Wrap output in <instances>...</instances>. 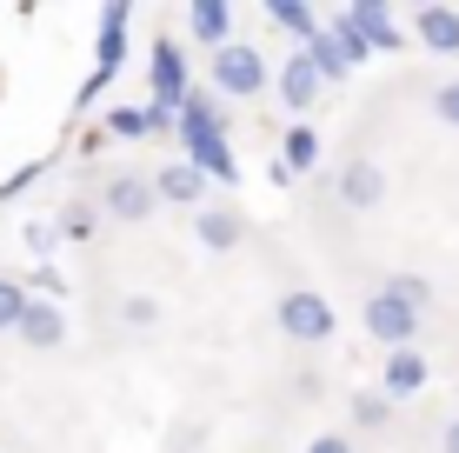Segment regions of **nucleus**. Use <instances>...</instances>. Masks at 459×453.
<instances>
[{"label": "nucleus", "mask_w": 459, "mask_h": 453, "mask_svg": "<svg viewBox=\"0 0 459 453\" xmlns=\"http://www.w3.org/2000/svg\"><path fill=\"white\" fill-rule=\"evenodd\" d=\"M126 21H134V0H100V34H93V74L81 81L74 107H93L107 87H114L120 60H126Z\"/></svg>", "instance_id": "f257e3e1"}, {"label": "nucleus", "mask_w": 459, "mask_h": 453, "mask_svg": "<svg viewBox=\"0 0 459 453\" xmlns=\"http://www.w3.org/2000/svg\"><path fill=\"white\" fill-rule=\"evenodd\" d=\"M207 81H213L220 100H253V93L273 81V67H266V54H260L253 40H227V47H213Z\"/></svg>", "instance_id": "f03ea898"}, {"label": "nucleus", "mask_w": 459, "mask_h": 453, "mask_svg": "<svg viewBox=\"0 0 459 453\" xmlns=\"http://www.w3.org/2000/svg\"><path fill=\"white\" fill-rule=\"evenodd\" d=\"M280 334L299 340V347H326V340L340 334V320H333V307H326V293H313V287L280 293Z\"/></svg>", "instance_id": "7ed1b4c3"}, {"label": "nucleus", "mask_w": 459, "mask_h": 453, "mask_svg": "<svg viewBox=\"0 0 459 453\" xmlns=\"http://www.w3.org/2000/svg\"><path fill=\"white\" fill-rule=\"evenodd\" d=\"M359 320H367V334L379 340V347H413L420 340V307L400 301V293H386V287L367 293V314Z\"/></svg>", "instance_id": "20e7f679"}, {"label": "nucleus", "mask_w": 459, "mask_h": 453, "mask_svg": "<svg viewBox=\"0 0 459 453\" xmlns=\"http://www.w3.org/2000/svg\"><path fill=\"white\" fill-rule=\"evenodd\" d=\"M147 87H153V100H160V107H173V114H180L186 87H194V74H186L180 40H153V54H147Z\"/></svg>", "instance_id": "39448f33"}, {"label": "nucleus", "mask_w": 459, "mask_h": 453, "mask_svg": "<svg viewBox=\"0 0 459 453\" xmlns=\"http://www.w3.org/2000/svg\"><path fill=\"white\" fill-rule=\"evenodd\" d=\"M100 207L114 213V221L140 227V221H153L160 194H153V180H147V174H114V180H107V194H100Z\"/></svg>", "instance_id": "423d86ee"}, {"label": "nucleus", "mask_w": 459, "mask_h": 453, "mask_svg": "<svg viewBox=\"0 0 459 453\" xmlns=\"http://www.w3.org/2000/svg\"><path fill=\"white\" fill-rule=\"evenodd\" d=\"M13 334H21V347L54 353V347H67V314H60L54 301H27L21 320H13Z\"/></svg>", "instance_id": "0eeeda50"}, {"label": "nucleus", "mask_w": 459, "mask_h": 453, "mask_svg": "<svg viewBox=\"0 0 459 453\" xmlns=\"http://www.w3.org/2000/svg\"><path fill=\"white\" fill-rule=\"evenodd\" d=\"M273 87H280V100H287V114H293V120H307V107L320 100L326 74L313 67V60H307V47H299V54L287 60V67H280V81H273Z\"/></svg>", "instance_id": "6e6552de"}, {"label": "nucleus", "mask_w": 459, "mask_h": 453, "mask_svg": "<svg viewBox=\"0 0 459 453\" xmlns=\"http://www.w3.org/2000/svg\"><path fill=\"white\" fill-rule=\"evenodd\" d=\"M379 394H386V400H413V394H426V353H420V347H386Z\"/></svg>", "instance_id": "1a4fd4ad"}, {"label": "nucleus", "mask_w": 459, "mask_h": 453, "mask_svg": "<svg viewBox=\"0 0 459 453\" xmlns=\"http://www.w3.org/2000/svg\"><path fill=\"white\" fill-rule=\"evenodd\" d=\"M333 194H340V207H379V200H386V174H379L373 161H346L340 167V180H333Z\"/></svg>", "instance_id": "9d476101"}, {"label": "nucleus", "mask_w": 459, "mask_h": 453, "mask_svg": "<svg viewBox=\"0 0 459 453\" xmlns=\"http://www.w3.org/2000/svg\"><path fill=\"white\" fill-rule=\"evenodd\" d=\"M194 240L207 247V254H233V247L247 240V221L233 207H194Z\"/></svg>", "instance_id": "9b49d317"}, {"label": "nucleus", "mask_w": 459, "mask_h": 453, "mask_svg": "<svg viewBox=\"0 0 459 453\" xmlns=\"http://www.w3.org/2000/svg\"><path fill=\"white\" fill-rule=\"evenodd\" d=\"M413 40L426 47V54H459V7H446V0L420 7L413 13Z\"/></svg>", "instance_id": "f8f14e48"}, {"label": "nucleus", "mask_w": 459, "mask_h": 453, "mask_svg": "<svg viewBox=\"0 0 459 453\" xmlns=\"http://www.w3.org/2000/svg\"><path fill=\"white\" fill-rule=\"evenodd\" d=\"M207 174H200L194 161H173V167H160V174H153V194L160 200H173V207H200V194H207Z\"/></svg>", "instance_id": "ddd939ff"}, {"label": "nucleus", "mask_w": 459, "mask_h": 453, "mask_svg": "<svg viewBox=\"0 0 459 453\" xmlns=\"http://www.w3.org/2000/svg\"><path fill=\"white\" fill-rule=\"evenodd\" d=\"M280 167H287V174H313V167H320V134H313V120H293V127L280 134Z\"/></svg>", "instance_id": "4468645a"}, {"label": "nucleus", "mask_w": 459, "mask_h": 453, "mask_svg": "<svg viewBox=\"0 0 459 453\" xmlns=\"http://www.w3.org/2000/svg\"><path fill=\"white\" fill-rule=\"evenodd\" d=\"M266 21H273L280 34H293L299 47H307V40H313V34L326 27L320 13H313V0H266Z\"/></svg>", "instance_id": "2eb2a0df"}, {"label": "nucleus", "mask_w": 459, "mask_h": 453, "mask_svg": "<svg viewBox=\"0 0 459 453\" xmlns=\"http://www.w3.org/2000/svg\"><path fill=\"white\" fill-rule=\"evenodd\" d=\"M346 13H353V7H346ZM353 27H359V40H367L373 54H400V47H406V27H393V13H386V7L353 13Z\"/></svg>", "instance_id": "dca6fc26"}, {"label": "nucleus", "mask_w": 459, "mask_h": 453, "mask_svg": "<svg viewBox=\"0 0 459 453\" xmlns=\"http://www.w3.org/2000/svg\"><path fill=\"white\" fill-rule=\"evenodd\" d=\"M194 34L207 47H227L233 40V0H194Z\"/></svg>", "instance_id": "f3484780"}, {"label": "nucleus", "mask_w": 459, "mask_h": 453, "mask_svg": "<svg viewBox=\"0 0 459 453\" xmlns=\"http://www.w3.org/2000/svg\"><path fill=\"white\" fill-rule=\"evenodd\" d=\"M307 60L326 74V81H346V74H353V60H346V47L333 40V27H320V34L307 40Z\"/></svg>", "instance_id": "a211bd4d"}, {"label": "nucleus", "mask_w": 459, "mask_h": 453, "mask_svg": "<svg viewBox=\"0 0 459 453\" xmlns=\"http://www.w3.org/2000/svg\"><path fill=\"white\" fill-rule=\"evenodd\" d=\"M114 140H153V127H147V107H114V114L100 120Z\"/></svg>", "instance_id": "6ab92c4d"}, {"label": "nucleus", "mask_w": 459, "mask_h": 453, "mask_svg": "<svg viewBox=\"0 0 459 453\" xmlns=\"http://www.w3.org/2000/svg\"><path fill=\"white\" fill-rule=\"evenodd\" d=\"M386 420H393V400L379 394V387H373V394H359V400H353V427H359V433H379Z\"/></svg>", "instance_id": "aec40b11"}, {"label": "nucleus", "mask_w": 459, "mask_h": 453, "mask_svg": "<svg viewBox=\"0 0 459 453\" xmlns=\"http://www.w3.org/2000/svg\"><path fill=\"white\" fill-rule=\"evenodd\" d=\"M27 301H34V293H27L21 280L0 274V334H13V320H21V307H27Z\"/></svg>", "instance_id": "412c9836"}, {"label": "nucleus", "mask_w": 459, "mask_h": 453, "mask_svg": "<svg viewBox=\"0 0 459 453\" xmlns=\"http://www.w3.org/2000/svg\"><path fill=\"white\" fill-rule=\"evenodd\" d=\"M40 174H47V161H27V167H13V174L0 180V207H7V200H21V194H27V187H34Z\"/></svg>", "instance_id": "4be33fe9"}, {"label": "nucleus", "mask_w": 459, "mask_h": 453, "mask_svg": "<svg viewBox=\"0 0 459 453\" xmlns=\"http://www.w3.org/2000/svg\"><path fill=\"white\" fill-rule=\"evenodd\" d=\"M21 240H27V254H34V260H47V254L60 247V227H54V221H27Z\"/></svg>", "instance_id": "5701e85b"}, {"label": "nucleus", "mask_w": 459, "mask_h": 453, "mask_svg": "<svg viewBox=\"0 0 459 453\" xmlns=\"http://www.w3.org/2000/svg\"><path fill=\"white\" fill-rule=\"evenodd\" d=\"M386 293H400V301H413L420 314H426V301H433V287H426L420 274H393V280H386Z\"/></svg>", "instance_id": "b1692460"}, {"label": "nucleus", "mask_w": 459, "mask_h": 453, "mask_svg": "<svg viewBox=\"0 0 459 453\" xmlns=\"http://www.w3.org/2000/svg\"><path fill=\"white\" fill-rule=\"evenodd\" d=\"M433 114L446 120V127H459V81H439L433 87Z\"/></svg>", "instance_id": "393cba45"}, {"label": "nucleus", "mask_w": 459, "mask_h": 453, "mask_svg": "<svg viewBox=\"0 0 459 453\" xmlns=\"http://www.w3.org/2000/svg\"><path fill=\"white\" fill-rule=\"evenodd\" d=\"M60 233H67V240H87L93 233V207H67L60 213Z\"/></svg>", "instance_id": "a878e982"}, {"label": "nucleus", "mask_w": 459, "mask_h": 453, "mask_svg": "<svg viewBox=\"0 0 459 453\" xmlns=\"http://www.w3.org/2000/svg\"><path fill=\"white\" fill-rule=\"evenodd\" d=\"M120 320H126V327H153V320H160V307H153V301H126Z\"/></svg>", "instance_id": "bb28decb"}, {"label": "nucleus", "mask_w": 459, "mask_h": 453, "mask_svg": "<svg viewBox=\"0 0 459 453\" xmlns=\"http://www.w3.org/2000/svg\"><path fill=\"white\" fill-rule=\"evenodd\" d=\"M34 287H40V293H67V280H60V267H47V260H34Z\"/></svg>", "instance_id": "cd10ccee"}, {"label": "nucleus", "mask_w": 459, "mask_h": 453, "mask_svg": "<svg viewBox=\"0 0 459 453\" xmlns=\"http://www.w3.org/2000/svg\"><path fill=\"white\" fill-rule=\"evenodd\" d=\"M307 453H359L353 440H346V433H320V440H313Z\"/></svg>", "instance_id": "c85d7f7f"}, {"label": "nucleus", "mask_w": 459, "mask_h": 453, "mask_svg": "<svg viewBox=\"0 0 459 453\" xmlns=\"http://www.w3.org/2000/svg\"><path fill=\"white\" fill-rule=\"evenodd\" d=\"M439 453H459V420H446V433H439Z\"/></svg>", "instance_id": "c756f323"}, {"label": "nucleus", "mask_w": 459, "mask_h": 453, "mask_svg": "<svg viewBox=\"0 0 459 453\" xmlns=\"http://www.w3.org/2000/svg\"><path fill=\"white\" fill-rule=\"evenodd\" d=\"M346 7H353V13H367V7H386V0H346Z\"/></svg>", "instance_id": "7c9ffc66"}, {"label": "nucleus", "mask_w": 459, "mask_h": 453, "mask_svg": "<svg viewBox=\"0 0 459 453\" xmlns=\"http://www.w3.org/2000/svg\"><path fill=\"white\" fill-rule=\"evenodd\" d=\"M406 7H413V13H420V7H433V0H406Z\"/></svg>", "instance_id": "2f4dec72"}]
</instances>
